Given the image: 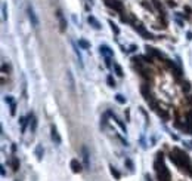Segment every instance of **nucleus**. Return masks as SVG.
Masks as SVG:
<instances>
[{"label": "nucleus", "mask_w": 192, "mask_h": 181, "mask_svg": "<svg viewBox=\"0 0 192 181\" xmlns=\"http://www.w3.org/2000/svg\"><path fill=\"white\" fill-rule=\"evenodd\" d=\"M155 172H157V177H158V181H172V175H170V171L169 168L165 166L164 160H163V153H158L157 154V159H155Z\"/></svg>", "instance_id": "1"}, {"label": "nucleus", "mask_w": 192, "mask_h": 181, "mask_svg": "<svg viewBox=\"0 0 192 181\" xmlns=\"http://www.w3.org/2000/svg\"><path fill=\"white\" fill-rule=\"evenodd\" d=\"M135 28H136V31H139V33L142 34L143 39H154V36H152L149 31H146L145 27H143L142 24H137V22H135Z\"/></svg>", "instance_id": "2"}, {"label": "nucleus", "mask_w": 192, "mask_h": 181, "mask_svg": "<svg viewBox=\"0 0 192 181\" xmlns=\"http://www.w3.org/2000/svg\"><path fill=\"white\" fill-rule=\"evenodd\" d=\"M27 12H28V18H30V21H31V24H33L34 27H37V25H39V19H37V16H36L34 9H33V6H31V5H28Z\"/></svg>", "instance_id": "3"}, {"label": "nucleus", "mask_w": 192, "mask_h": 181, "mask_svg": "<svg viewBox=\"0 0 192 181\" xmlns=\"http://www.w3.org/2000/svg\"><path fill=\"white\" fill-rule=\"evenodd\" d=\"M107 5H108L109 8H112L114 11H117V12H123V3L118 2V0H109Z\"/></svg>", "instance_id": "4"}, {"label": "nucleus", "mask_w": 192, "mask_h": 181, "mask_svg": "<svg viewBox=\"0 0 192 181\" xmlns=\"http://www.w3.org/2000/svg\"><path fill=\"white\" fill-rule=\"evenodd\" d=\"M69 166H71V171H73L74 174H80L81 172V163L77 160V159H73V160H71L69 162Z\"/></svg>", "instance_id": "5"}, {"label": "nucleus", "mask_w": 192, "mask_h": 181, "mask_svg": "<svg viewBox=\"0 0 192 181\" xmlns=\"http://www.w3.org/2000/svg\"><path fill=\"white\" fill-rule=\"evenodd\" d=\"M99 51H101V54L104 55V57H112L114 55V52H112V49L109 48V46H107V45H102V46L99 48Z\"/></svg>", "instance_id": "6"}, {"label": "nucleus", "mask_w": 192, "mask_h": 181, "mask_svg": "<svg viewBox=\"0 0 192 181\" xmlns=\"http://www.w3.org/2000/svg\"><path fill=\"white\" fill-rule=\"evenodd\" d=\"M81 151H83V160H84V168H86V169H89V168H90L89 151H87V148H86V147H83V148H81Z\"/></svg>", "instance_id": "7"}, {"label": "nucleus", "mask_w": 192, "mask_h": 181, "mask_svg": "<svg viewBox=\"0 0 192 181\" xmlns=\"http://www.w3.org/2000/svg\"><path fill=\"white\" fill-rule=\"evenodd\" d=\"M89 24H90L95 30H101V24H99V21L96 19L93 15H90V16H89Z\"/></svg>", "instance_id": "8"}, {"label": "nucleus", "mask_w": 192, "mask_h": 181, "mask_svg": "<svg viewBox=\"0 0 192 181\" xmlns=\"http://www.w3.org/2000/svg\"><path fill=\"white\" fill-rule=\"evenodd\" d=\"M108 115H109V116L112 117V120H115V123H117V125H118L120 128H121V129H123L124 132H127V129H126V125H124V123H123L121 120H120V119H118V117H117L115 115H112V111H108Z\"/></svg>", "instance_id": "9"}, {"label": "nucleus", "mask_w": 192, "mask_h": 181, "mask_svg": "<svg viewBox=\"0 0 192 181\" xmlns=\"http://www.w3.org/2000/svg\"><path fill=\"white\" fill-rule=\"evenodd\" d=\"M56 15H58V18H59V24H61V31H65V28H67V21H65V18H64L62 12H61V11H58V12H56Z\"/></svg>", "instance_id": "10"}, {"label": "nucleus", "mask_w": 192, "mask_h": 181, "mask_svg": "<svg viewBox=\"0 0 192 181\" xmlns=\"http://www.w3.org/2000/svg\"><path fill=\"white\" fill-rule=\"evenodd\" d=\"M52 140H53L56 144H61V141H62V140H61V137H59V134H58V129H56V126H55V125L52 126Z\"/></svg>", "instance_id": "11"}, {"label": "nucleus", "mask_w": 192, "mask_h": 181, "mask_svg": "<svg viewBox=\"0 0 192 181\" xmlns=\"http://www.w3.org/2000/svg\"><path fill=\"white\" fill-rule=\"evenodd\" d=\"M146 51H148V54H151V55H154V57H158V58H164V55L160 52V51H157L155 48H149V46H146Z\"/></svg>", "instance_id": "12"}, {"label": "nucleus", "mask_w": 192, "mask_h": 181, "mask_svg": "<svg viewBox=\"0 0 192 181\" xmlns=\"http://www.w3.org/2000/svg\"><path fill=\"white\" fill-rule=\"evenodd\" d=\"M28 120H30L31 129H33V131H36V126H37V120H36V116L33 115V113H30V115H28Z\"/></svg>", "instance_id": "13"}, {"label": "nucleus", "mask_w": 192, "mask_h": 181, "mask_svg": "<svg viewBox=\"0 0 192 181\" xmlns=\"http://www.w3.org/2000/svg\"><path fill=\"white\" fill-rule=\"evenodd\" d=\"M78 46L83 48V49H89L90 48V43L87 40H84V39H78Z\"/></svg>", "instance_id": "14"}, {"label": "nucleus", "mask_w": 192, "mask_h": 181, "mask_svg": "<svg viewBox=\"0 0 192 181\" xmlns=\"http://www.w3.org/2000/svg\"><path fill=\"white\" fill-rule=\"evenodd\" d=\"M36 156H37L39 160L43 159V147H41V146H37V147H36Z\"/></svg>", "instance_id": "15"}, {"label": "nucleus", "mask_w": 192, "mask_h": 181, "mask_svg": "<svg viewBox=\"0 0 192 181\" xmlns=\"http://www.w3.org/2000/svg\"><path fill=\"white\" fill-rule=\"evenodd\" d=\"M18 168H19V159L16 156H13L12 157V169L13 171H18Z\"/></svg>", "instance_id": "16"}, {"label": "nucleus", "mask_w": 192, "mask_h": 181, "mask_svg": "<svg viewBox=\"0 0 192 181\" xmlns=\"http://www.w3.org/2000/svg\"><path fill=\"white\" fill-rule=\"evenodd\" d=\"M114 70H115L117 76H120V77H123V76H124V73H123V69H121V67H120L118 64H114Z\"/></svg>", "instance_id": "17"}, {"label": "nucleus", "mask_w": 192, "mask_h": 181, "mask_svg": "<svg viewBox=\"0 0 192 181\" xmlns=\"http://www.w3.org/2000/svg\"><path fill=\"white\" fill-rule=\"evenodd\" d=\"M67 76H68V79H69V88H71V90H74V79H73L71 71H67Z\"/></svg>", "instance_id": "18"}, {"label": "nucleus", "mask_w": 192, "mask_h": 181, "mask_svg": "<svg viewBox=\"0 0 192 181\" xmlns=\"http://www.w3.org/2000/svg\"><path fill=\"white\" fill-rule=\"evenodd\" d=\"M73 46H74V51H76V55H77V58H78L80 65H83V58H81V54L78 52V49H77V46H76V43H73Z\"/></svg>", "instance_id": "19"}, {"label": "nucleus", "mask_w": 192, "mask_h": 181, "mask_svg": "<svg viewBox=\"0 0 192 181\" xmlns=\"http://www.w3.org/2000/svg\"><path fill=\"white\" fill-rule=\"evenodd\" d=\"M115 100H117V103H120V104H126V98H124L121 94H117V95H115Z\"/></svg>", "instance_id": "20"}, {"label": "nucleus", "mask_w": 192, "mask_h": 181, "mask_svg": "<svg viewBox=\"0 0 192 181\" xmlns=\"http://www.w3.org/2000/svg\"><path fill=\"white\" fill-rule=\"evenodd\" d=\"M19 122H21V129L24 132V131H25V128H27V119L25 117H19Z\"/></svg>", "instance_id": "21"}, {"label": "nucleus", "mask_w": 192, "mask_h": 181, "mask_svg": "<svg viewBox=\"0 0 192 181\" xmlns=\"http://www.w3.org/2000/svg\"><path fill=\"white\" fill-rule=\"evenodd\" d=\"M157 111H158V115H160V116H163V119H165V120L169 119V113H167L165 110H157Z\"/></svg>", "instance_id": "22"}, {"label": "nucleus", "mask_w": 192, "mask_h": 181, "mask_svg": "<svg viewBox=\"0 0 192 181\" xmlns=\"http://www.w3.org/2000/svg\"><path fill=\"white\" fill-rule=\"evenodd\" d=\"M109 25H111V28H112V31H114L115 34H120V28H118V27H117V25L114 24L112 21H109Z\"/></svg>", "instance_id": "23"}, {"label": "nucleus", "mask_w": 192, "mask_h": 181, "mask_svg": "<svg viewBox=\"0 0 192 181\" xmlns=\"http://www.w3.org/2000/svg\"><path fill=\"white\" fill-rule=\"evenodd\" d=\"M107 82H108V85H109L111 88H114V86H115V80H114V77H112V76H108V77H107Z\"/></svg>", "instance_id": "24"}, {"label": "nucleus", "mask_w": 192, "mask_h": 181, "mask_svg": "<svg viewBox=\"0 0 192 181\" xmlns=\"http://www.w3.org/2000/svg\"><path fill=\"white\" fill-rule=\"evenodd\" d=\"M111 174H112V175H114V177H115L117 180H118L120 177H121V175H120V172H118V171H117V169H115L114 166H111Z\"/></svg>", "instance_id": "25"}, {"label": "nucleus", "mask_w": 192, "mask_h": 181, "mask_svg": "<svg viewBox=\"0 0 192 181\" xmlns=\"http://www.w3.org/2000/svg\"><path fill=\"white\" fill-rule=\"evenodd\" d=\"M2 11H3V21H6V18H8V13H6V3L2 5Z\"/></svg>", "instance_id": "26"}, {"label": "nucleus", "mask_w": 192, "mask_h": 181, "mask_svg": "<svg viewBox=\"0 0 192 181\" xmlns=\"http://www.w3.org/2000/svg\"><path fill=\"white\" fill-rule=\"evenodd\" d=\"M15 113H16V104H15V103H12V104H11V115L13 116Z\"/></svg>", "instance_id": "27"}, {"label": "nucleus", "mask_w": 192, "mask_h": 181, "mask_svg": "<svg viewBox=\"0 0 192 181\" xmlns=\"http://www.w3.org/2000/svg\"><path fill=\"white\" fill-rule=\"evenodd\" d=\"M189 89H191L189 83H188V82H185V83H183V90H189Z\"/></svg>", "instance_id": "28"}, {"label": "nucleus", "mask_w": 192, "mask_h": 181, "mask_svg": "<svg viewBox=\"0 0 192 181\" xmlns=\"http://www.w3.org/2000/svg\"><path fill=\"white\" fill-rule=\"evenodd\" d=\"M6 103H9V104H12V103H13V100H12V97H6Z\"/></svg>", "instance_id": "29"}, {"label": "nucleus", "mask_w": 192, "mask_h": 181, "mask_svg": "<svg viewBox=\"0 0 192 181\" xmlns=\"http://www.w3.org/2000/svg\"><path fill=\"white\" fill-rule=\"evenodd\" d=\"M126 163L129 165V168H130V169H133V163H132L130 160H126Z\"/></svg>", "instance_id": "30"}, {"label": "nucleus", "mask_w": 192, "mask_h": 181, "mask_svg": "<svg viewBox=\"0 0 192 181\" xmlns=\"http://www.w3.org/2000/svg\"><path fill=\"white\" fill-rule=\"evenodd\" d=\"M169 6H176V2H173V0H169Z\"/></svg>", "instance_id": "31"}, {"label": "nucleus", "mask_w": 192, "mask_h": 181, "mask_svg": "<svg viewBox=\"0 0 192 181\" xmlns=\"http://www.w3.org/2000/svg\"><path fill=\"white\" fill-rule=\"evenodd\" d=\"M185 144H186L188 147H191V148H192V141H188V143H185Z\"/></svg>", "instance_id": "32"}]
</instances>
